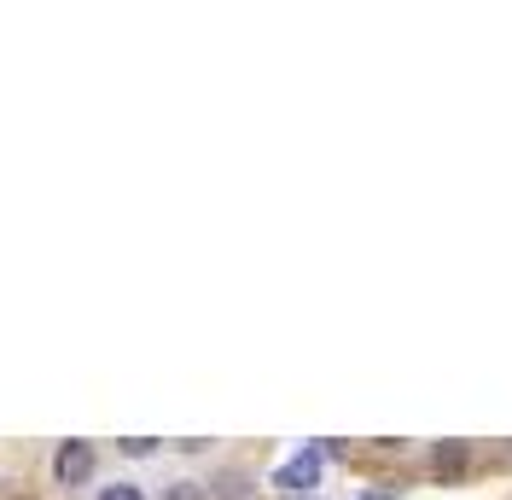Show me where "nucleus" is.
I'll return each instance as SVG.
<instances>
[{
  "label": "nucleus",
  "mask_w": 512,
  "mask_h": 500,
  "mask_svg": "<svg viewBox=\"0 0 512 500\" xmlns=\"http://www.w3.org/2000/svg\"><path fill=\"white\" fill-rule=\"evenodd\" d=\"M163 500H204V495H198V483H169V495Z\"/></svg>",
  "instance_id": "obj_8"
},
{
  "label": "nucleus",
  "mask_w": 512,
  "mask_h": 500,
  "mask_svg": "<svg viewBox=\"0 0 512 500\" xmlns=\"http://www.w3.org/2000/svg\"><path fill=\"white\" fill-rule=\"evenodd\" d=\"M425 466H431V477H437V483H460V477L472 471V442H431Z\"/></svg>",
  "instance_id": "obj_3"
},
{
  "label": "nucleus",
  "mask_w": 512,
  "mask_h": 500,
  "mask_svg": "<svg viewBox=\"0 0 512 500\" xmlns=\"http://www.w3.org/2000/svg\"><path fill=\"white\" fill-rule=\"evenodd\" d=\"M117 448H123L128 460H146V454H158V437H123Z\"/></svg>",
  "instance_id": "obj_4"
},
{
  "label": "nucleus",
  "mask_w": 512,
  "mask_h": 500,
  "mask_svg": "<svg viewBox=\"0 0 512 500\" xmlns=\"http://www.w3.org/2000/svg\"><path fill=\"white\" fill-rule=\"evenodd\" d=\"M216 500H251V483L245 477H222L216 483Z\"/></svg>",
  "instance_id": "obj_5"
},
{
  "label": "nucleus",
  "mask_w": 512,
  "mask_h": 500,
  "mask_svg": "<svg viewBox=\"0 0 512 500\" xmlns=\"http://www.w3.org/2000/svg\"><path fill=\"white\" fill-rule=\"evenodd\" d=\"M320 471H326V448H320V442H309L303 454H291L286 466L274 471V489H291V495H309V489H320Z\"/></svg>",
  "instance_id": "obj_1"
},
{
  "label": "nucleus",
  "mask_w": 512,
  "mask_h": 500,
  "mask_svg": "<svg viewBox=\"0 0 512 500\" xmlns=\"http://www.w3.org/2000/svg\"><path fill=\"white\" fill-rule=\"evenodd\" d=\"M396 495H402L396 483H373V489H361V500H396Z\"/></svg>",
  "instance_id": "obj_7"
},
{
  "label": "nucleus",
  "mask_w": 512,
  "mask_h": 500,
  "mask_svg": "<svg viewBox=\"0 0 512 500\" xmlns=\"http://www.w3.org/2000/svg\"><path fill=\"white\" fill-rule=\"evenodd\" d=\"M53 477H59L64 489H82V483L94 477V448H88V442H59V454H53Z\"/></svg>",
  "instance_id": "obj_2"
},
{
  "label": "nucleus",
  "mask_w": 512,
  "mask_h": 500,
  "mask_svg": "<svg viewBox=\"0 0 512 500\" xmlns=\"http://www.w3.org/2000/svg\"><path fill=\"white\" fill-rule=\"evenodd\" d=\"M99 500H146V489H140V483H105Z\"/></svg>",
  "instance_id": "obj_6"
}]
</instances>
